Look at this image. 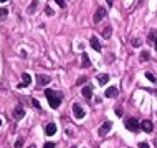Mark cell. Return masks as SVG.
Instances as JSON below:
<instances>
[{
  "label": "cell",
  "instance_id": "obj_1",
  "mask_svg": "<svg viewBox=\"0 0 157 148\" xmlns=\"http://www.w3.org/2000/svg\"><path fill=\"white\" fill-rule=\"evenodd\" d=\"M45 97L46 100H48V103H50V107L51 108H58L60 103H61V93H58V92H55V90H45Z\"/></svg>",
  "mask_w": 157,
  "mask_h": 148
},
{
  "label": "cell",
  "instance_id": "obj_2",
  "mask_svg": "<svg viewBox=\"0 0 157 148\" xmlns=\"http://www.w3.org/2000/svg\"><path fill=\"white\" fill-rule=\"evenodd\" d=\"M124 125L127 130H131V132H139L141 130V121H137L136 118H127L124 121Z\"/></svg>",
  "mask_w": 157,
  "mask_h": 148
},
{
  "label": "cell",
  "instance_id": "obj_3",
  "mask_svg": "<svg viewBox=\"0 0 157 148\" xmlns=\"http://www.w3.org/2000/svg\"><path fill=\"white\" fill-rule=\"evenodd\" d=\"M106 15H108V12H106V8H103V7H99L98 10H96V14H94V17H93V22L94 23H99V22L104 18Z\"/></svg>",
  "mask_w": 157,
  "mask_h": 148
},
{
  "label": "cell",
  "instance_id": "obj_4",
  "mask_svg": "<svg viewBox=\"0 0 157 148\" xmlns=\"http://www.w3.org/2000/svg\"><path fill=\"white\" fill-rule=\"evenodd\" d=\"M73 115L76 118H83L85 116V110H83V107L79 103H73Z\"/></svg>",
  "mask_w": 157,
  "mask_h": 148
},
{
  "label": "cell",
  "instance_id": "obj_5",
  "mask_svg": "<svg viewBox=\"0 0 157 148\" xmlns=\"http://www.w3.org/2000/svg\"><path fill=\"white\" fill-rule=\"evenodd\" d=\"M112 128V121H104L101 127H99V130H98V133L103 136V135H108V132Z\"/></svg>",
  "mask_w": 157,
  "mask_h": 148
},
{
  "label": "cell",
  "instance_id": "obj_6",
  "mask_svg": "<svg viewBox=\"0 0 157 148\" xmlns=\"http://www.w3.org/2000/svg\"><path fill=\"white\" fill-rule=\"evenodd\" d=\"M37 82H38V85H41V87H45V85H48L50 83V77L48 75H43V73H38L37 75Z\"/></svg>",
  "mask_w": 157,
  "mask_h": 148
},
{
  "label": "cell",
  "instance_id": "obj_7",
  "mask_svg": "<svg viewBox=\"0 0 157 148\" xmlns=\"http://www.w3.org/2000/svg\"><path fill=\"white\" fill-rule=\"evenodd\" d=\"M141 128H142L144 132H147V133H151L152 130H154V125H152L151 120H142L141 121Z\"/></svg>",
  "mask_w": 157,
  "mask_h": 148
},
{
  "label": "cell",
  "instance_id": "obj_8",
  "mask_svg": "<svg viewBox=\"0 0 157 148\" xmlns=\"http://www.w3.org/2000/svg\"><path fill=\"white\" fill-rule=\"evenodd\" d=\"M104 95L108 97V98H114V97H118L119 95V90L116 87H109V88H106Z\"/></svg>",
  "mask_w": 157,
  "mask_h": 148
},
{
  "label": "cell",
  "instance_id": "obj_9",
  "mask_svg": "<svg viewBox=\"0 0 157 148\" xmlns=\"http://www.w3.org/2000/svg\"><path fill=\"white\" fill-rule=\"evenodd\" d=\"M13 116L17 118V120H20V118H23L25 116V110H23V107H15L13 108Z\"/></svg>",
  "mask_w": 157,
  "mask_h": 148
},
{
  "label": "cell",
  "instance_id": "obj_10",
  "mask_svg": "<svg viewBox=\"0 0 157 148\" xmlns=\"http://www.w3.org/2000/svg\"><path fill=\"white\" fill-rule=\"evenodd\" d=\"M89 45H91V47L96 50V52H101V43H99V40L96 38V37H94V35H93L91 38H89Z\"/></svg>",
  "mask_w": 157,
  "mask_h": 148
},
{
  "label": "cell",
  "instance_id": "obj_11",
  "mask_svg": "<svg viewBox=\"0 0 157 148\" xmlns=\"http://www.w3.org/2000/svg\"><path fill=\"white\" fill-rule=\"evenodd\" d=\"M22 80H23V83H20L18 88H23V87H30V83H32V77L28 73H23V77H22Z\"/></svg>",
  "mask_w": 157,
  "mask_h": 148
},
{
  "label": "cell",
  "instance_id": "obj_12",
  "mask_svg": "<svg viewBox=\"0 0 157 148\" xmlns=\"http://www.w3.org/2000/svg\"><path fill=\"white\" fill-rule=\"evenodd\" d=\"M101 35H103V38H109L112 35V27L111 25H106V27L101 30Z\"/></svg>",
  "mask_w": 157,
  "mask_h": 148
},
{
  "label": "cell",
  "instance_id": "obj_13",
  "mask_svg": "<svg viewBox=\"0 0 157 148\" xmlns=\"http://www.w3.org/2000/svg\"><path fill=\"white\" fill-rule=\"evenodd\" d=\"M108 82H109V75H108V73L98 75V83H99V85H106Z\"/></svg>",
  "mask_w": 157,
  "mask_h": 148
},
{
  "label": "cell",
  "instance_id": "obj_14",
  "mask_svg": "<svg viewBox=\"0 0 157 148\" xmlns=\"http://www.w3.org/2000/svg\"><path fill=\"white\" fill-rule=\"evenodd\" d=\"M45 132H46V135H55L56 133V125H55V123H48L46 128H45Z\"/></svg>",
  "mask_w": 157,
  "mask_h": 148
},
{
  "label": "cell",
  "instance_id": "obj_15",
  "mask_svg": "<svg viewBox=\"0 0 157 148\" xmlns=\"http://www.w3.org/2000/svg\"><path fill=\"white\" fill-rule=\"evenodd\" d=\"M38 8V0H32V3H30V7L26 8V12L32 15V14H35V10Z\"/></svg>",
  "mask_w": 157,
  "mask_h": 148
},
{
  "label": "cell",
  "instance_id": "obj_16",
  "mask_svg": "<svg viewBox=\"0 0 157 148\" xmlns=\"http://www.w3.org/2000/svg\"><path fill=\"white\" fill-rule=\"evenodd\" d=\"M83 97H85L86 100H91V97H93V88H91V87H85V88H83Z\"/></svg>",
  "mask_w": 157,
  "mask_h": 148
},
{
  "label": "cell",
  "instance_id": "obj_17",
  "mask_svg": "<svg viewBox=\"0 0 157 148\" xmlns=\"http://www.w3.org/2000/svg\"><path fill=\"white\" fill-rule=\"evenodd\" d=\"M139 58H141V62H147L149 58H151V53H149L147 50H142V52H141V57H139Z\"/></svg>",
  "mask_w": 157,
  "mask_h": 148
},
{
  "label": "cell",
  "instance_id": "obj_18",
  "mask_svg": "<svg viewBox=\"0 0 157 148\" xmlns=\"http://www.w3.org/2000/svg\"><path fill=\"white\" fill-rule=\"evenodd\" d=\"M81 57H83V67H89V65H91V62H89V57H88L86 53H83Z\"/></svg>",
  "mask_w": 157,
  "mask_h": 148
},
{
  "label": "cell",
  "instance_id": "obj_19",
  "mask_svg": "<svg viewBox=\"0 0 157 148\" xmlns=\"http://www.w3.org/2000/svg\"><path fill=\"white\" fill-rule=\"evenodd\" d=\"M7 15H8V10L7 8H0V20H3Z\"/></svg>",
  "mask_w": 157,
  "mask_h": 148
},
{
  "label": "cell",
  "instance_id": "obj_20",
  "mask_svg": "<svg viewBox=\"0 0 157 148\" xmlns=\"http://www.w3.org/2000/svg\"><path fill=\"white\" fill-rule=\"evenodd\" d=\"M45 14L48 15V17H51V15H55V12H53V8L48 5V7H45Z\"/></svg>",
  "mask_w": 157,
  "mask_h": 148
},
{
  "label": "cell",
  "instance_id": "obj_21",
  "mask_svg": "<svg viewBox=\"0 0 157 148\" xmlns=\"http://www.w3.org/2000/svg\"><path fill=\"white\" fill-rule=\"evenodd\" d=\"M131 45H132V47H141V40H139V38H132Z\"/></svg>",
  "mask_w": 157,
  "mask_h": 148
},
{
  "label": "cell",
  "instance_id": "obj_22",
  "mask_svg": "<svg viewBox=\"0 0 157 148\" xmlns=\"http://www.w3.org/2000/svg\"><path fill=\"white\" fill-rule=\"evenodd\" d=\"M145 77H147V80H151V82H156V77H154V75L151 73V72H147V73H145Z\"/></svg>",
  "mask_w": 157,
  "mask_h": 148
},
{
  "label": "cell",
  "instance_id": "obj_23",
  "mask_svg": "<svg viewBox=\"0 0 157 148\" xmlns=\"http://www.w3.org/2000/svg\"><path fill=\"white\" fill-rule=\"evenodd\" d=\"M32 103H33V107L37 108V110H41V107H40V103L37 100H35V98H32Z\"/></svg>",
  "mask_w": 157,
  "mask_h": 148
},
{
  "label": "cell",
  "instance_id": "obj_24",
  "mask_svg": "<svg viewBox=\"0 0 157 148\" xmlns=\"http://www.w3.org/2000/svg\"><path fill=\"white\" fill-rule=\"evenodd\" d=\"M56 3H58V7H61V8H65L66 7V3H65V0H55Z\"/></svg>",
  "mask_w": 157,
  "mask_h": 148
},
{
  "label": "cell",
  "instance_id": "obj_25",
  "mask_svg": "<svg viewBox=\"0 0 157 148\" xmlns=\"http://www.w3.org/2000/svg\"><path fill=\"white\" fill-rule=\"evenodd\" d=\"M139 148H149V143H145V141H141V143H139Z\"/></svg>",
  "mask_w": 157,
  "mask_h": 148
},
{
  "label": "cell",
  "instance_id": "obj_26",
  "mask_svg": "<svg viewBox=\"0 0 157 148\" xmlns=\"http://www.w3.org/2000/svg\"><path fill=\"white\" fill-rule=\"evenodd\" d=\"M154 47L157 50V30H154Z\"/></svg>",
  "mask_w": 157,
  "mask_h": 148
},
{
  "label": "cell",
  "instance_id": "obj_27",
  "mask_svg": "<svg viewBox=\"0 0 157 148\" xmlns=\"http://www.w3.org/2000/svg\"><path fill=\"white\" fill-rule=\"evenodd\" d=\"M22 143H23V138H18V140H17V143H15V147H17V148L22 147Z\"/></svg>",
  "mask_w": 157,
  "mask_h": 148
},
{
  "label": "cell",
  "instance_id": "obj_28",
  "mask_svg": "<svg viewBox=\"0 0 157 148\" xmlns=\"http://www.w3.org/2000/svg\"><path fill=\"white\" fill-rule=\"evenodd\" d=\"M43 148H55V143H50V141H48V143H45Z\"/></svg>",
  "mask_w": 157,
  "mask_h": 148
},
{
  "label": "cell",
  "instance_id": "obj_29",
  "mask_svg": "<svg viewBox=\"0 0 157 148\" xmlns=\"http://www.w3.org/2000/svg\"><path fill=\"white\" fill-rule=\"evenodd\" d=\"M116 115H118V116H122V110H121V108H116Z\"/></svg>",
  "mask_w": 157,
  "mask_h": 148
},
{
  "label": "cell",
  "instance_id": "obj_30",
  "mask_svg": "<svg viewBox=\"0 0 157 148\" xmlns=\"http://www.w3.org/2000/svg\"><path fill=\"white\" fill-rule=\"evenodd\" d=\"M85 80H86L85 77H81V78H79V80L76 82V85H81V83H83V82H85Z\"/></svg>",
  "mask_w": 157,
  "mask_h": 148
},
{
  "label": "cell",
  "instance_id": "obj_31",
  "mask_svg": "<svg viewBox=\"0 0 157 148\" xmlns=\"http://www.w3.org/2000/svg\"><path fill=\"white\" fill-rule=\"evenodd\" d=\"M108 2V7H112V0H106Z\"/></svg>",
  "mask_w": 157,
  "mask_h": 148
},
{
  "label": "cell",
  "instance_id": "obj_32",
  "mask_svg": "<svg viewBox=\"0 0 157 148\" xmlns=\"http://www.w3.org/2000/svg\"><path fill=\"white\" fill-rule=\"evenodd\" d=\"M28 148H37V147H35V145H30V147H28Z\"/></svg>",
  "mask_w": 157,
  "mask_h": 148
},
{
  "label": "cell",
  "instance_id": "obj_33",
  "mask_svg": "<svg viewBox=\"0 0 157 148\" xmlns=\"http://www.w3.org/2000/svg\"><path fill=\"white\" fill-rule=\"evenodd\" d=\"M0 2H8V0H0Z\"/></svg>",
  "mask_w": 157,
  "mask_h": 148
},
{
  "label": "cell",
  "instance_id": "obj_34",
  "mask_svg": "<svg viewBox=\"0 0 157 148\" xmlns=\"http://www.w3.org/2000/svg\"><path fill=\"white\" fill-rule=\"evenodd\" d=\"M0 127H2V120H0Z\"/></svg>",
  "mask_w": 157,
  "mask_h": 148
}]
</instances>
